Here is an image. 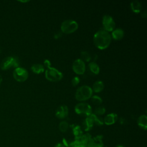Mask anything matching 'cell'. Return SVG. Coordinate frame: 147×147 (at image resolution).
<instances>
[{"label":"cell","mask_w":147,"mask_h":147,"mask_svg":"<svg viewBox=\"0 0 147 147\" xmlns=\"http://www.w3.org/2000/svg\"><path fill=\"white\" fill-rule=\"evenodd\" d=\"M44 64L45 66L47 67V68L51 67V62H50V61L49 60H47V59L45 60L44 61Z\"/></svg>","instance_id":"26"},{"label":"cell","mask_w":147,"mask_h":147,"mask_svg":"<svg viewBox=\"0 0 147 147\" xmlns=\"http://www.w3.org/2000/svg\"><path fill=\"white\" fill-rule=\"evenodd\" d=\"M102 25L104 30L107 32L113 31L115 28V22L113 17L109 15H105L102 18Z\"/></svg>","instance_id":"8"},{"label":"cell","mask_w":147,"mask_h":147,"mask_svg":"<svg viewBox=\"0 0 147 147\" xmlns=\"http://www.w3.org/2000/svg\"><path fill=\"white\" fill-rule=\"evenodd\" d=\"M68 114V108L65 105H61L59 106L56 112L55 115L59 119H64L67 117Z\"/></svg>","instance_id":"10"},{"label":"cell","mask_w":147,"mask_h":147,"mask_svg":"<svg viewBox=\"0 0 147 147\" xmlns=\"http://www.w3.org/2000/svg\"><path fill=\"white\" fill-rule=\"evenodd\" d=\"M130 7L132 11L134 13H138L140 12L141 10V4L138 1H133L130 3Z\"/></svg>","instance_id":"15"},{"label":"cell","mask_w":147,"mask_h":147,"mask_svg":"<svg viewBox=\"0 0 147 147\" xmlns=\"http://www.w3.org/2000/svg\"><path fill=\"white\" fill-rule=\"evenodd\" d=\"M2 78L1 75H0V84H1V83H2Z\"/></svg>","instance_id":"30"},{"label":"cell","mask_w":147,"mask_h":147,"mask_svg":"<svg viewBox=\"0 0 147 147\" xmlns=\"http://www.w3.org/2000/svg\"><path fill=\"white\" fill-rule=\"evenodd\" d=\"M88 68H89L90 70L91 71V72H92L94 74H96L97 75L99 72V71H100L99 67L97 64V63H96L94 61L90 62L88 64Z\"/></svg>","instance_id":"18"},{"label":"cell","mask_w":147,"mask_h":147,"mask_svg":"<svg viewBox=\"0 0 147 147\" xmlns=\"http://www.w3.org/2000/svg\"><path fill=\"white\" fill-rule=\"evenodd\" d=\"M105 112H106L105 108L102 106H99L95 109L94 114H95L96 115H100L104 114Z\"/></svg>","instance_id":"23"},{"label":"cell","mask_w":147,"mask_h":147,"mask_svg":"<svg viewBox=\"0 0 147 147\" xmlns=\"http://www.w3.org/2000/svg\"><path fill=\"white\" fill-rule=\"evenodd\" d=\"M32 71L37 74H39L44 71V67L43 65L40 64H34L31 67Z\"/></svg>","instance_id":"17"},{"label":"cell","mask_w":147,"mask_h":147,"mask_svg":"<svg viewBox=\"0 0 147 147\" xmlns=\"http://www.w3.org/2000/svg\"><path fill=\"white\" fill-rule=\"evenodd\" d=\"M55 147H64V146L63 144H61L60 143H59V144H56Z\"/></svg>","instance_id":"28"},{"label":"cell","mask_w":147,"mask_h":147,"mask_svg":"<svg viewBox=\"0 0 147 147\" xmlns=\"http://www.w3.org/2000/svg\"><path fill=\"white\" fill-rule=\"evenodd\" d=\"M118 119V115L117 114L112 113L106 115L103 119V123L107 125H111L114 124Z\"/></svg>","instance_id":"11"},{"label":"cell","mask_w":147,"mask_h":147,"mask_svg":"<svg viewBox=\"0 0 147 147\" xmlns=\"http://www.w3.org/2000/svg\"><path fill=\"white\" fill-rule=\"evenodd\" d=\"M124 36V32L121 28H117L114 29L111 33L112 37L115 40H119L123 38Z\"/></svg>","instance_id":"13"},{"label":"cell","mask_w":147,"mask_h":147,"mask_svg":"<svg viewBox=\"0 0 147 147\" xmlns=\"http://www.w3.org/2000/svg\"><path fill=\"white\" fill-rule=\"evenodd\" d=\"M137 124L138 126L146 130L147 129V117L146 115H141L137 119Z\"/></svg>","instance_id":"14"},{"label":"cell","mask_w":147,"mask_h":147,"mask_svg":"<svg viewBox=\"0 0 147 147\" xmlns=\"http://www.w3.org/2000/svg\"><path fill=\"white\" fill-rule=\"evenodd\" d=\"M79 82H80L79 78H78V76H75L72 79V84L74 86H77L79 84Z\"/></svg>","instance_id":"25"},{"label":"cell","mask_w":147,"mask_h":147,"mask_svg":"<svg viewBox=\"0 0 147 147\" xmlns=\"http://www.w3.org/2000/svg\"><path fill=\"white\" fill-rule=\"evenodd\" d=\"M103 88H104V84L103 82L101 80H98L94 83L92 86V91H94L95 92H99L103 90Z\"/></svg>","instance_id":"16"},{"label":"cell","mask_w":147,"mask_h":147,"mask_svg":"<svg viewBox=\"0 0 147 147\" xmlns=\"http://www.w3.org/2000/svg\"><path fill=\"white\" fill-rule=\"evenodd\" d=\"M111 40L110 34L104 29L97 31L94 35L93 41L95 45L100 49L107 48Z\"/></svg>","instance_id":"1"},{"label":"cell","mask_w":147,"mask_h":147,"mask_svg":"<svg viewBox=\"0 0 147 147\" xmlns=\"http://www.w3.org/2000/svg\"><path fill=\"white\" fill-rule=\"evenodd\" d=\"M75 111L78 114H83L87 117L90 116L92 114V108L91 106L84 102L78 103L75 107Z\"/></svg>","instance_id":"6"},{"label":"cell","mask_w":147,"mask_h":147,"mask_svg":"<svg viewBox=\"0 0 147 147\" xmlns=\"http://www.w3.org/2000/svg\"><path fill=\"white\" fill-rule=\"evenodd\" d=\"M91 100L94 104L96 105H99L102 102V98L97 95H94L93 96H91Z\"/></svg>","instance_id":"24"},{"label":"cell","mask_w":147,"mask_h":147,"mask_svg":"<svg viewBox=\"0 0 147 147\" xmlns=\"http://www.w3.org/2000/svg\"><path fill=\"white\" fill-rule=\"evenodd\" d=\"M61 36V33L58 32H57V33H56L55 34V35H54V38H55V39H57V38H60Z\"/></svg>","instance_id":"27"},{"label":"cell","mask_w":147,"mask_h":147,"mask_svg":"<svg viewBox=\"0 0 147 147\" xmlns=\"http://www.w3.org/2000/svg\"><path fill=\"white\" fill-rule=\"evenodd\" d=\"M78 28V24L76 21L73 20H66L64 21L60 26L62 32L69 34L75 32Z\"/></svg>","instance_id":"3"},{"label":"cell","mask_w":147,"mask_h":147,"mask_svg":"<svg viewBox=\"0 0 147 147\" xmlns=\"http://www.w3.org/2000/svg\"><path fill=\"white\" fill-rule=\"evenodd\" d=\"M63 74L56 68L52 67L47 68L45 72V78L51 82H58L63 78Z\"/></svg>","instance_id":"4"},{"label":"cell","mask_w":147,"mask_h":147,"mask_svg":"<svg viewBox=\"0 0 147 147\" xmlns=\"http://www.w3.org/2000/svg\"><path fill=\"white\" fill-rule=\"evenodd\" d=\"M13 77L15 80L20 82L25 81L28 77L27 70L22 67H17L13 71Z\"/></svg>","instance_id":"7"},{"label":"cell","mask_w":147,"mask_h":147,"mask_svg":"<svg viewBox=\"0 0 147 147\" xmlns=\"http://www.w3.org/2000/svg\"><path fill=\"white\" fill-rule=\"evenodd\" d=\"M115 147H125L123 145H121V144H119V145H117Z\"/></svg>","instance_id":"29"},{"label":"cell","mask_w":147,"mask_h":147,"mask_svg":"<svg viewBox=\"0 0 147 147\" xmlns=\"http://www.w3.org/2000/svg\"><path fill=\"white\" fill-rule=\"evenodd\" d=\"M19 60L16 57L9 56L5 58L1 62V68L2 70H6L11 67H18Z\"/></svg>","instance_id":"5"},{"label":"cell","mask_w":147,"mask_h":147,"mask_svg":"<svg viewBox=\"0 0 147 147\" xmlns=\"http://www.w3.org/2000/svg\"><path fill=\"white\" fill-rule=\"evenodd\" d=\"M73 71L78 75H82L86 71V65L84 62L80 59L75 60L72 64Z\"/></svg>","instance_id":"9"},{"label":"cell","mask_w":147,"mask_h":147,"mask_svg":"<svg viewBox=\"0 0 147 147\" xmlns=\"http://www.w3.org/2000/svg\"><path fill=\"white\" fill-rule=\"evenodd\" d=\"M94 121L92 119V118L88 116L83 121V128L85 131H89L90 130L92 127L94 126Z\"/></svg>","instance_id":"12"},{"label":"cell","mask_w":147,"mask_h":147,"mask_svg":"<svg viewBox=\"0 0 147 147\" xmlns=\"http://www.w3.org/2000/svg\"><path fill=\"white\" fill-rule=\"evenodd\" d=\"M68 126L69 125L68 123V122H67L66 121H61L59 125V130L61 131V132H65L68 129Z\"/></svg>","instance_id":"22"},{"label":"cell","mask_w":147,"mask_h":147,"mask_svg":"<svg viewBox=\"0 0 147 147\" xmlns=\"http://www.w3.org/2000/svg\"><path fill=\"white\" fill-rule=\"evenodd\" d=\"M90 117L92 118L94 121V123L98 126H102L103 125V119L102 118L99 117L98 115H95L94 113H92Z\"/></svg>","instance_id":"19"},{"label":"cell","mask_w":147,"mask_h":147,"mask_svg":"<svg viewBox=\"0 0 147 147\" xmlns=\"http://www.w3.org/2000/svg\"><path fill=\"white\" fill-rule=\"evenodd\" d=\"M92 88L86 85H84L79 87L75 93V98L79 101H84L92 96Z\"/></svg>","instance_id":"2"},{"label":"cell","mask_w":147,"mask_h":147,"mask_svg":"<svg viewBox=\"0 0 147 147\" xmlns=\"http://www.w3.org/2000/svg\"><path fill=\"white\" fill-rule=\"evenodd\" d=\"M72 131H73V133L75 135V136L77 137H81V136L83 134V131L82 130V128L79 125L74 126L72 128Z\"/></svg>","instance_id":"20"},{"label":"cell","mask_w":147,"mask_h":147,"mask_svg":"<svg viewBox=\"0 0 147 147\" xmlns=\"http://www.w3.org/2000/svg\"><path fill=\"white\" fill-rule=\"evenodd\" d=\"M80 56H81V60H83L84 62V61H89L91 59V55H90V53L87 52V51H82L81 52V53H80Z\"/></svg>","instance_id":"21"}]
</instances>
